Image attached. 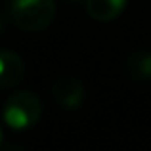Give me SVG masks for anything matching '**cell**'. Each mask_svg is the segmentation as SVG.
Wrapping results in <instances>:
<instances>
[{
  "label": "cell",
  "mask_w": 151,
  "mask_h": 151,
  "mask_svg": "<svg viewBox=\"0 0 151 151\" xmlns=\"http://www.w3.org/2000/svg\"><path fill=\"white\" fill-rule=\"evenodd\" d=\"M42 117V101L35 92L17 90L6 100L2 107V119L10 128L21 130L35 126Z\"/></svg>",
  "instance_id": "obj_1"
},
{
  "label": "cell",
  "mask_w": 151,
  "mask_h": 151,
  "mask_svg": "<svg viewBox=\"0 0 151 151\" xmlns=\"http://www.w3.org/2000/svg\"><path fill=\"white\" fill-rule=\"evenodd\" d=\"M10 15L23 31H42L54 21V0H10Z\"/></svg>",
  "instance_id": "obj_2"
},
{
  "label": "cell",
  "mask_w": 151,
  "mask_h": 151,
  "mask_svg": "<svg viewBox=\"0 0 151 151\" xmlns=\"http://www.w3.org/2000/svg\"><path fill=\"white\" fill-rule=\"evenodd\" d=\"M52 94L54 100L65 109H77L84 101V86L77 77L71 75H63L52 86Z\"/></svg>",
  "instance_id": "obj_3"
},
{
  "label": "cell",
  "mask_w": 151,
  "mask_h": 151,
  "mask_svg": "<svg viewBox=\"0 0 151 151\" xmlns=\"http://www.w3.org/2000/svg\"><path fill=\"white\" fill-rule=\"evenodd\" d=\"M25 75V63L21 55L12 50H0V88L15 86Z\"/></svg>",
  "instance_id": "obj_4"
},
{
  "label": "cell",
  "mask_w": 151,
  "mask_h": 151,
  "mask_svg": "<svg viewBox=\"0 0 151 151\" xmlns=\"http://www.w3.org/2000/svg\"><path fill=\"white\" fill-rule=\"evenodd\" d=\"M86 12L98 21H111L124 10L126 0H84Z\"/></svg>",
  "instance_id": "obj_5"
},
{
  "label": "cell",
  "mask_w": 151,
  "mask_h": 151,
  "mask_svg": "<svg viewBox=\"0 0 151 151\" xmlns=\"http://www.w3.org/2000/svg\"><path fill=\"white\" fill-rule=\"evenodd\" d=\"M126 71L130 73V77L138 78V81L151 78V54L138 52V54L130 55L126 61Z\"/></svg>",
  "instance_id": "obj_6"
},
{
  "label": "cell",
  "mask_w": 151,
  "mask_h": 151,
  "mask_svg": "<svg viewBox=\"0 0 151 151\" xmlns=\"http://www.w3.org/2000/svg\"><path fill=\"white\" fill-rule=\"evenodd\" d=\"M4 27H6V17H4V14H0V33L4 31Z\"/></svg>",
  "instance_id": "obj_7"
},
{
  "label": "cell",
  "mask_w": 151,
  "mask_h": 151,
  "mask_svg": "<svg viewBox=\"0 0 151 151\" xmlns=\"http://www.w3.org/2000/svg\"><path fill=\"white\" fill-rule=\"evenodd\" d=\"M0 145H2V128H0Z\"/></svg>",
  "instance_id": "obj_8"
}]
</instances>
